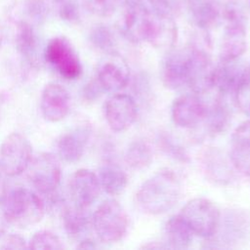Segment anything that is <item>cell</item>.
Instances as JSON below:
<instances>
[{
  "instance_id": "6da1fadb",
  "label": "cell",
  "mask_w": 250,
  "mask_h": 250,
  "mask_svg": "<svg viewBox=\"0 0 250 250\" xmlns=\"http://www.w3.org/2000/svg\"><path fill=\"white\" fill-rule=\"evenodd\" d=\"M117 29L133 43L147 42L155 48L171 47L177 40L174 17L157 11L150 0H127Z\"/></svg>"
},
{
  "instance_id": "7a4b0ae2",
  "label": "cell",
  "mask_w": 250,
  "mask_h": 250,
  "mask_svg": "<svg viewBox=\"0 0 250 250\" xmlns=\"http://www.w3.org/2000/svg\"><path fill=\"white\" fill-rule=\"evenodd\" d=\"M181 192L182 185L177 174L162 169L143 183L136 193V203L144 213L159 215L177 204Z\"/></svg>"
},
{
  "instance_id": "3957f363",
  "label": "cell",
  "mask_w": 250,
  "mask_h": 250,
  "mask_svg": "<svg viewBox=\"0 0 250 250\" xmlns=\"http://www.w3.org/2000/svg\"><path fill=\"white\" fill-rule=\"evenodd\" d=\"M0 206L8 225L20 229L36 225L45 213L42 198L33 190L22 187L4 190L0 195Z\"/></svg>"
},
{
  "instance_id": "277c9868",
  "label": "cell",
  "mask_w": 250,
  "mask_h": 250,
  "mask_svg": "<svg viewBox=\"0 0 250 250\" xmlns=\"http://www.w3.org/2000/svg\"><path fill=\"white\" fill-rule=\"evenodd\" d=\"M92 229L102 242H117L127 232V214L116 200H104L92 215Z\"/></svg>"
},
{
  "instance_id": "5b68a950",
  "label": "cell",
  "mask_w": 250,
  "mask_h": 250,
  "mask_svg": "<svg viewBox=\"0 0 250 250\" xmlns=\"http://www.w3.org/2000/svg\"><path fill=\"white\" fill-rule=\"evenodd\" d=\"M195 235L212 238L219 227L221 213L211 200L197 197L188 201L179 213Z\"/></svg>"
},
{
  "instance_id": "8992f818",
  "label": "cell",
  "mask_w": 250,
  "mask_h": 250,
  "mask_svg": "<svg viewBox=\"0 0 250 250\" xmlns=\"http://www.w3.org/2000/svg\"><path fill=\"white\" fill-rule=\"evenodd\" d=\"M32 160V146L23 135L11 133L0 146V168L9 177H16L27 170Z\"/></svg>"
},
{
  "instance_id": "52a82bcc",
  "label": "cell",
  "mask_w": 250,
  "mask_h": 250,
  "mask_svg": "<svg viewBox=\"0 0 250 250\" xmlns=\"http://www.w3.org/2000/svg\"><path fill=\"white\" fill-rule=\"evenodd\" d=\"M27 169L28 179L36 191L44 196H54L62 179L58 158L50 152H42L31 160Z\"/></svg>"
},
{
  "instance_id": "ba28073f",
  "label": "cell",
  "mask_w": 250,
  "mask_h": 250,
  "mask_svg": "<svg viewBox=\"0 0 250 250\" xmlns=\"http://www.w3.org/2000/svg\"><path fill=\"white\" fill-rule=\"evenodd\" d=\"M44 55L49 64L63 78L74 80L81 75L82 65L79 57L66 38H52L46 46Z\"/></svg>"
},
{
  "instance_id": "9c48e42d",
  "label": "cell",
  "mask_w": 250,
  "mask_h": 250,
  "mask_svg": "<svg viewBox=\"0 0 250 250\" xmlns=\"http://www.w3.org/2000/svg\"><path fill=\"white\" fill-rule=\"evenodd\" d=\"M187 86L195 94H204L214 87L215 67L208 52L201 46H188Z\"/></svg>"
},
{
  "instance_id": "30bf717a",
  "label": "cell",
  "mask_w": 250,
  "mask_h": 250,
  "mask_svg": "<svg viewBox=\"0 0 250 250\" xmlns=\"http://www.w3.org/2000/svg\"><path fill=\"white\" fill-rule=\"evenodd\" d=\"M101 185L97 174L85 168L75 171L68 182V193L73 205L88 209L99 197Z\"/></svg>"
},
{
  "instance_id": "8fae6325",
  "label": "cell",
  "mask_w": 250,
  "mask_h": 250,
  "mask_svg": "<svg viewBox=\"0 0 250 250\" xmlns=\"http://www.w3.org/2000/svg\"><path fill=\"white\" fill-rule=\"evenodd\" d=\"M104 117L108 127L114 132H123L135 122L137 105L133 98L115 93L104 104Z\"/></svg>"
},
{
  "instance_id": "7c38bea8",
  "label": "cell",
  "mask_w": 250,
  "mask_h": 250,
  "mask_svg": "<svg viewBox=\"0 0 250 250\" xmlns=\"http://www.w3.org/2000/svg\"><path fill=\"white\" fill-rule=\"evenodd\" d=\"M208 107L197 94L178 97L171 107L173 122L181 128H194L204 121Z\"/></svg>"
},
{
  "instance_id": "4fadbf2b",
  "label": "cell",
  "mask_w": 250,
  "mask_h": 250,
  "mask_svg": "<svg viewBox=\"0 0 250 250\" xmlns=\"http://www.w3.org/2000/svg\"><path fill=\"white\" fill-rule=\"evenodd\" d=\"M40 109L43 117L50 122L64 119L70 109L68 91L59 83L46 84L41 93Z\"/></svg>"
},
{
  "instance_id": "5bb4252c",
  "label": "cell",
  "mask_w": 250,
  "mask_h": 250,
  "mask_svg": "<svg viewBox=\"0 0 250 250\" xmlns=\"http://www.w3.org/2000/svg\"><path fill=\"white\" fill-rule=\"evenodd\" d=\"M188 46L170 51L163 59L160 66V77L164 86L178 90L187 86Z\"/></svg>"
},
{
  "instance_id": "9a60e30c",
  "label": "cell",
  "mask_w": 250,
  "mask_h": 250,
  "mask_svg": "<svg viewBox=\"0 0 250 250\" xmlns=\"http://www.w3.org/2000/svg\"><path fill=\"white\" fill-rule=\"evenodd\" d=\"M250 76V64H242L238 60L221 62L215 67L214 87L222 96H235Z\"/></svg>"
},
{
  "instance_id": "2e32d148",
  "label": "cell",
  "mask_w": 250,
  "mask_h": 250,
  "mask_svg": "<svg viewBox=\"0 0 250 250\" xmlns=\"http://www.w3.org/2000/svg\"><path fill=\"white\" fill-rule=\"evenodd\" d=\"M107 56L109 59L103 62L98 70L97 81L103 91L117 93L129 82V68L117 53Z\"/></svg>"
},
{
  "instance_id": "e0dca14e",
  "label": "cell",
  "mask_w": 250,
  "mask_h": 250,
  "mask_svg": "<svg viewBox=\"0 0 250 250\" xmlns=\"http://www.w3.org/2000/svg\"><path fill=\"white\" fill-rule=\"evenodd\" d=\"M201 167L209 181L218 185H229L235 178L233 172L235 169L230 158H227V156L216 147L207 148L202 153Z\"/></svg>"
},
{
  "instance_id": "ac0fdd59",
  "label": "cell",
  "mask_w": 250,
  "mask_h": 250,
  "mask_svg": "<svg viewBox=\"0 0 250 250\" xmlns=\"http://www.w3.org/2000/svg\"><path fill=\"white\" fill-rule=\"evenodd\" d=\"M90 136L91 128L86 124L62 135L57 142V151L61 159L67 163L77 162L84 154Z\"/></svg>"
},
{
  "instance_id": "d6986e66",
  "label": "cell",
  "mask_w": 250,
  "mask_h": 250,
  "mask_svg": "<svg viewBox=\"0 0 250 250\" xmlns=\"http://www.w3.org/2000/svg\"><path fill=\"white\" fill-rule=\"evenodd\" d=\"M229 158L237 172L250 176V120L242 122L233 131Z\"/></svg>"
},
{
  "instance_id": "ffe728a7",
  "label": "cell",
  "mask_w": 250,
  "mask_h": 250,
  "mask_svg": "<svg viewBox=\"0 0 250 250\" xmlns=\"http://www.w3.org/2000/svg\"><path fill=\"white\" fill-rule=\"evenodd\" d=\"M246 46V25H225V31L219 48L220 62L238 60L244 54Z\"/></svg>"
},
{
  "instance_id": "44dd1931",
  "label": "cell",
  "mask_w": 250,
  "mask_h": 250,
  "mask_svg": "<svg viewBox=\"0 0 250 250\" xmlns=\"http://www.w3.org/2000/svg\"><path fill=\"white\" fill-rule=\"evenodd\" d=\"M217 231H220L222 243L229 245L238 243L249 234L250 222L245 213L231 210L225 215L223 220L220 219Z\"/></svg>"
},
{
  "instance_id": "7402d4cb",
  "label": "cell",
  "mask_w": 250,
  "mask_h": 250,
  "mask_svg": "<svg viewBox=\"0 0 250 250\" xmlns=\"http://www.w3.org/2000/svg\"><path fill=\"white\" fill-rule=\"evenodd\" d=\"M188 11L192 23L202 29L208 30L221 21V6L216 0H188Z\"/></svg>"
},
{
  "instance_id": "603a6c76",
  "label": "cell",
  "mask_w": 250,
  "mask_h": 250,
  "mask_svg": "<svg viewBox=\"0 0 250 250\" xmlns=\"http://www.w3.org/2000/svg\"><path fill=\"white\" fill-rule=\"evenodd\" d=\"M15 44L18 53L30 65L37 62L38 39L32 24L28 21H20L17 25Z\"/></svg>"
},
{
  "instance_id": "cb8c5ba5",
  "label": "cell",
  "mask_w": 250,
  "mask_h": 250,
  "mask_svg": "<svg viewBox=\"0 0 250 250\" xmlns=\"http://www.w3.org/2000/svg\"><path fill=\"white\" fill-rule=\"evenodd\" d=\"M62 218L63 229L71 238H81L92 228V216L87 213V209L73 204L64 207Z\"/></svg>"
},
{
  "instance_id": "d4e9b609",
  "label": "cell",
  "mask_w": 250,
  "mask_h": 250,
  "mask_svg": "<svg viewBox=\"0 0 250 250\" xmlns=\"http://www.w3.org/2000/svg\"><path fill=\"white\" fill-rule=\"evenodd\" d=\"M165 242L170 248H188L192 240L194 233L180 215L172 216L164 225Z\"/></svg>"
},
{
  "instance_id": "484cf974",
  "label": "cell",
  "mask_w": 250,
  "mask_h": 250,
  "mask_svg": "<svg viewBox=\"0 0 250 250\" xmlns=\"http://www.w3.org/2000/svg\"><path fill=\"white\" fill-rule=\"evenodd\" d=\"M101 188L109 195H118L126 188L128 178L126 173L112 162H105L97 174Z\"/></svg>"
},
{
  "instance_id": "4316f807",
  "label": "cell",
  "mask_w": 250,
  "mask_h": 250,
  "mask_svg": "<svg viewBox=\"0 0 250 250\" xmlns=\"http://www.w3.org/2000/svg\"><path fill=\"white\" fill-rule=\"evenodd\" d=\"M124 159L131 169L143 170L150 165L153 159V151L148 142L144 139H137L127 146Z\"/></svg>"
},
{
  "instance_id": "83f0119b",
  "label": "cell",
  "mask_w": 250,
  "mask_h": 250,
  "mask_svg": "<svg viewBox=\"0 0 250 250\" xmlns=\"http://www.w3.org/2000/svg\"><path fill=\"white\" fill-rule=\"evenodd\" d=\"M230 118V108L223 99H219L210 108L207 109L204 121H206L208 125L209 133L215 136L224 132L228 128Z\"/></svg>"
},
{
  "instance_id": "f1b7e54d",
  "label": "cell",
  "mask_w": 250,
  "mask_h": 250,
  "mask_svg": "<svg viewBox=\"0 0 250 250\" xmlns=\"http://www.w3.org/2000/svg\"><path fill=\"white\" fill-rule=\"evenodd\" d=\"M90 41L95 48L106 55L116 53V41L114 35L106 25H95L90 31Z\"/></svg>"
},
{
  "instance_id": "f546056e",
  "label": "cell",
  "mask_w": 250,
  "mask_h": 250,
  "mask_svg": "<svg viewBox=\"0 0 250 250\" xmlns=\"http://www.w3.org/2000/svg\"><path fill=\"white\" fill-rule=\"evenodd\" d=\"M157 143L162 151L169 157L173 158L182 163H187L189 161L188 154L185 147L169 133H161L158 136Z\"/></svg>"
},
{
  "instance_id": "4dcf8cb0",
  "label": "cell",
  "mask_w": 250,
  "mask_h": 250,
  "mask_svg": "<svg viewBox=\"0 0 250 250\" xmlns=\"http://www.w3.org/2000/svg\"><path fill=\"white\" fill-rule=\"evenodd\" d=\"M29 249H53L59 250L64 248L60 237L47 229L36 231L28 241Z\"/></svg>"
},
{
  "instance_id": "1f68e13d",
  "label": "cell",
  "mask_w": 250,
  "mask_h": 250,
  "mask_svg": "<svg viewBox=\"0 0 250 250\" xmlns=\"http://www.w3.org/2000/svg\"><path fill=\"white\" fill-rule=\"evenodd\" d=\"M221 21L228 24L246 25V16L242 7L235 1H229L221 8Z\"/></svg>"
},
{
  "instance_id": "d6a6232c",
  "label": "cell",
  "mask_w": 250,
  "mask_h": 250,
  "mask_svg": "<svg viewBox=\"0 0 250 250\" xmlns=\"http://www.w3.org/2000/svg\"><path fill=\"white\" fill-rule=\"evenodd\" d=\"M84 7L98 17H109L119 7L122 0H81Z\"/></svg>"
},
{
  "instance_id": "836d02e7",
  "label": "cell",
  "mask_w": 250,
  "mask_h": 250,
  "mask_svg": "<svg viewBox=\"0 0 250 250\" xmlns=\"http://www.w3.org/2000/svg\"><path fill=\"white\" fill-rule=\"evenodd\" d=\"M61 19L67 22H76L80 20L79 6L75 0H53Z\"/></svg>"
},
{
  "instance_id": "e575fe53",
  "label": "cell",
  "mask_w": 250,
  "mask_h": 250,
  "mask_svg": "<svg viewBox=\"0 0 250 250\" xmlns=\"http://www.w3.org/2000/svg\"><path fill=\"white\" fill-rule=\"evenodd\" d=\"M25 10L30 19L39 22L46 17L47 4L45 0H26Z\"/></svg>"
},
{
  "instance_id": "d590c367",
  "label": "cell",
  "mask_w": 250,
  "mask_h": 250,
  "mask_svg": "<svg viewBox=\"0 0 250 250\" xmlns=\"http://www.w3.org/2000/svg\"><path fill=\"white\" fill-rule=\"evenodd\" d=\"M0 248L3 249H23L28 248V242L17 233H5L0 239Z\"/></svg>"
},
{
  "instance_id": "8d00e7d4",
  "label": "cell",
  "mask_w": 250,
  "mask_h": 250,
  "mask_svg": "<svg viewBox=\"0 0 250 250\" xmlns=\"http://www.w3.org/2000/svg\"><path fill=\"white\" fill-rule=\"evenodd\" d=\"M153 7L166 15L174 17L180 10L182 0H150Z\"/></svg>"
},
{
  "instance_id": "74e56055",
  "label": "cell",
  "mask_w": 250,
  "mask_h": 250,
  "mask_svg": "<svg viewBox=\"0 0 250 250\" xmlns=\"http://www.w3.org/2000/svg\"><path fill=\"white\" fill-rule=\"evenodd\" d=\"M101 91H103V89L101 88V86L99 85L98 81H94V82H90L89 84H87L84 88V96H85V99L89 100V101H93V100H96Z\"/></svg>"
},
{
  "instance_id": "f35d334b",
  "label": "cell",
  "mask_w": 250,
  "mask_h": 250,
  "mask_svg": "<svg viewBox=\"0 0 250 250\" xmlns=\"http://www.w3.org/2000/svg\"><path fill=\"white\" fill-rule=\"evenodd\" d=\"M77 248H86V249H93V248H97V245L95 244L94 241L88 239V238H84L82 239L79 244L77 245Z\"/></svg>"
},
{
  "instance_id": "ab89813d",
  "label": "cell",
  "mask_w": 250,
  "mask_h": 250,
  "mask_svg": "<svg viewBox=\"0 0 250 250\" xmlns=\"http://www.w3.org/2000/svg\"><path fill=\"white\" fill-rule=\"evenodd\" d=\"M8 223L6 222V220L4 218V215H3V212H2V209L0 206V239L6 233V225Z\"/></svg>"
},
{
  "instance_id": "60d3db41",
  "label": "cell",
  "mask_w": 250,
  "mask_h": 250,
  "mask_svg": "<svg viewBox=\"0 0 250 250\" xmlns=\"http://www.w3.org/2000/svg\"><path fill=\"white\" fill-rule=\"evenodd\" d=\"M3 40H4V29H3V25H2L1 21H0V48L2 46Z\"/></svg>"
},
{
  "instance_id": "b9f144b4",
  "label": "cell",
  "mask_w": 250,
  "mask_h": 250,
  "mask_svg": "<svg viewBox=\"0 0 250 250\" xmlns=\"http://www.w3.org/2000/svg\"><path fill=\"white\" fill-rule=\"evenodd\" d=\"M247 2H248V5H249V7H250V0H247Z\"/></svg>"
},
{
  "instance_id": "7bdbcfd3",
  "label": "cell",
  "mask_w": 250,
  "mask_h": 250,
  "mask_svg": "<svg viewBox=\"0 0 250 250\" xmlns=\"http://www.w3.org/2000/svg\"><path fill=\"white\" fill-rule=\"evenodd\" d=\"M122 1H123V2H124V1H127V0H122Z\"/></svg>"
}]
</instances>
